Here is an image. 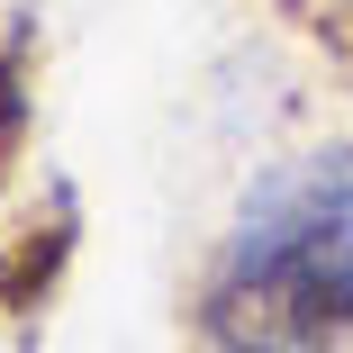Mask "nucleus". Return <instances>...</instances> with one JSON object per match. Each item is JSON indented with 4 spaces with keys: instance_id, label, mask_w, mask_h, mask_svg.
<instances>
[{
    "instance_id": "nucleus-2",
    "label": "nucleus",
    "mask_w": 353,
    "mask_h": 353,
    "mask_svg": "<svg viewBox=\"0 0 353 353\" xmlns=\"http://www.w3.org/2000/svg\"><path fill=\"white\" fill-rule=\"evenodd\" d=\"M82 254V190L73 181H46L37 208L0 236V344L10 353H37L46 335V308L63 290V272Z\"/></svg>"
},
{
    "instance_id": "nucleus-1",
    "label": "nucleus",
    "mask_w": 353,
    "mask_h": 353,
    "mask_svg": "<svg viewBox=\"0 0 353 353\" xmlns=\"http://www.w3.org/2000/svg\"><path fill=\"white\" fill-rule=\"evenodd\" d=\"M353 335V145L272 163L190 290V353H335Z\"/></svg>"
},
{
    "instance_id": "nucleus-4",
    "label": "nucleus",
    "mask_w": 353,
    "mask_h": 353,
    "mask_svg": "<svg viewBox=\"0 0 353 353\" xmlns=\"http://www.w3.org/2000/svg\"><path fill=\"white\" fill-rule=\"evenodd\" d=\"M281 19L299 28V46L353 91V0H281Z\"/></svg>"
},
{
    "instance_id": "nucleus-3",
    "label": "nucleus",
    "mask_w": 353,
    "mask_h": 353,
    "mask_svg": "<svg viewBox=\"0 0 353 353\" xmlns=\"http://www.w3.org/2000/svg\"><path fill=\"white\" fill-rule=\"evenodd\" d=\"M37 63H46V28H37V0H19V10H0V199L37 136Z\"/></svg>"
}]
</instances>
